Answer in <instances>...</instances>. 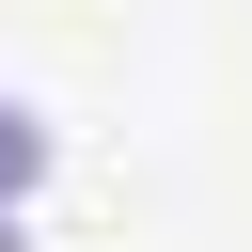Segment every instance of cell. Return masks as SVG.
Wrapping results in <instances>:
<instances>
[{"label": "cell", "mask_w": 252, "mask_h": 252, "mask_svg": "<svg viewBox=\"0 0 252 252\" xmlns=\"http://www.w3.org/2000/svg\"><path fill=\"white\" fill-rule=\"evenodd\" d=\"M32 173H47V126H32L16 94H0V205H32Z\"/></svg>", "instance_id": "6da1fadb"}, {"label": "cell", "mask_w": 252, "mask_h": 252, "mask_svg": "<svg viewBox=\"0 0 252 252\" xmlns=\"http://www.w3.org/2000/svg\"><path fill=\"white\" fill-rule=\"evenodd\" d=\"M0 252H32V236H16V205H0Z\"/></svg>", "instance_id": "7a4b0ae2"}]
</instances>
